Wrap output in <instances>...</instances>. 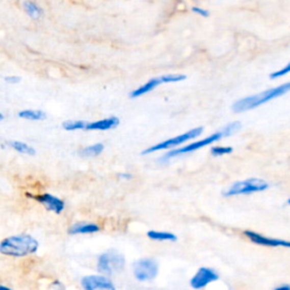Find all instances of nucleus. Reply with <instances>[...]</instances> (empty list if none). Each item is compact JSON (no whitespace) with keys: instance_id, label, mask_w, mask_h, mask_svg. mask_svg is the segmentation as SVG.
<instances>
[{"instance_id":"1","label":"nucleus","mask_w":290,"mask_h":290,"mask_svg":"<svg viewBox=\"0 0 290 290\" xmlns=\"http://www.w3.org/2000/svg\"><path fill=\"white\" fill-rule=\"evenodd\" d=\"M288 92H290V82L283 83L281 85L276 86V88L266 90L257 94L249 95L246 96V98L237 100L236 102L232 104V111L233 113L239 114V113H245V111L248 110L256 109L258 107L270 102V101L276 100L280 98V96H283Z\"/></svg>"},{"instance_id":"2","label":"nucleus","mask_w":290,"mask_h":290,"mask_svg":"<svg viewBox=\"0 0 290 290\" xmlns=\"http://www.w3.org/2000/svg\"><path fill=\"white\" fill-rule=\"evenodd\" d=\"M39 242L30 235H17L5 238L0 244V253L6 256L24 257L37 253Z\"/></svg>"},{"instance_id":"3","label":"nucleus","mask_w":290,"mask_h":290,"mask_svg":"<svg viewBox=\"0 0 290 290\" xmlns=\"http://www.w3.org/2000/svg\"><path fill=\"white\" fill-rule=\"evenodd\" d=\"M270 185L267 180L261 179V178H249V179L233 182L227 191L223 192V196L231 197L238 195L254 194V193L267 191Z\"/></svg>"},{"instance_id":"4","label":"nucleus","mask_w":290,"mask_h":290,"mask_svg":"<svg viewBox=\"0 0 290 290\" xmlns=\"http://www.w3.org/2000/svg\"><path fill=\"white\" fill-rule=\"evenodd\" d=\"M126 259L123 254L116 251H109L101 254L99 256L96 269L104 276H113V274L123 271Z\"/></svg>"},{"instance_id":"5","label":"nucleus","mask_w":290,"mask_h":290,"mask_svg":"<svg viewBox=\"0 0 290 290\" xmlns=\"http://www.w3.org/2000/svg\"><path fill=\"white\" fill-rule=\"evenodd\" d=\"M203 131H204V128L203 127H196V128H193L191 130L186 131L184 134L177 135L175 137H171V139H168L161 143H157L155 145H152L150 147H147L146 150H144L142 152V154H152L154 152L157 151H162V150H167V149H172V147H176L178 145H181L186 143V142L191 141L193 139H196L200 135H202Z\"/></svg>"},{"instance_id":"6","label":"nucleus","mask_w":290,"mask_h":290,"mask_svg":"<svg viewBox=\"0 0 290 290\" xmlns=\"http://www.w3.org/2000/svg\"><path fill=\"white\" fill-rule=\"evenodd\" d=\"M223 137H227V135L225 133V130L221 128L219 131H217V133L207 136V137H205V139L200 140L197 142H193V143L188 144V145H184L182 147H180V149H175L170 152H168L167 154H165L164 156L161 157V160H169V159H171V157H175V156L181 155V154L191 153V152L197 151L200 149H203V147H205L207 145H211L213 143H216V142L220 141L221 139H223Z\"/></svg>"},{"instance_id":"7","label":"nucleus","mask_w":290,"mask_h":290,"mask_svg":"<svg viewBox=\"0 0 290 290\" xmlns=\"http://www.w3.org/2000/svg\"><path fill=\"white\" fill-rule=\"evenodd\" d=\"M133 273L136 280L141 282L152 281L159 273V266L152 258H142L133 264Z\"/></svg>"},{"instance_id":"8","label":"nucleus","mask_w":290,"mask_h":290,"mask_svg":"<svg viewBox=\"0 0 290 290\" xmlns=\"http://www.w3.org/2000/svg\"><path fill=\"white\" fill-rule=\"evenodd\" d=\"M244 235H245L252 243L256 244V245H259V246L290 248V241H286V239L268 237V236L262 235V233H258V232L252 231V230H245L244 231Z\"/></svg>"},{"instance_id":"9","label":"nucleus","mask_w":290,"mask_h":290,"mask_svg":"<svg viewBox=\"0 0 290 290\" xmlns=\"http://www.w3.org/2000/svg\"><path fill=\"white\" fill-rule=\"evenodd\" d=\"M219 278H220V276L213 269L201 268L195 273V276L191 279L190 284L194 289H202L205 288L208 283L218 281Z\"/></svg>"},{"instance_id":"10","label":"nucleus","mask_w":290,"mask_h":290,"mask_svg":"<svg viewBox=\"0 0 290 290\" xmlns=\"http://www.w3.org/2000/svg\"><path fill=\"white\" fill-rule=\"evenodd\" d=\"M27 196H30L34 198L35 201H38L39 203L47 208V210L55 212L56 215H60L65 210V202L63 200H60L59 197L54 196L49 193H44L41 195H32V194H27Z\"/></svg>"},{"instance_id":"11","label":"nucleus","mask_w":290,"mask_h":290,"mask_svg":"<svg viewBox=\"0 0 290 290\" xmlns=\"http://www.w3.org/2000/svg\"><path fill=\"white\" fill-rule=\"evenodd\" d=\"M82 288L85 290H95V289H106L115 290L113 281L104 276H88L84 277L81 281Z\"/></svg>"},{"instance_id":"12","label":"nucleus","mask_w":290,"mask_h":290,"mask_svg":"<svg viewBox=\"0 0 290 290\" xmlns=\"http://www.w3.org/2000/svg\"><path fill=\"white\" fill-rule=\"evenodd\" d=\"M120 120L117 117H109V118L101 119L93 121V123H88L86 125V130H109L119 125Z\"/></svg>"},{"instance_id":"13","label":"nucleus","mask_w":290,"mask_h":290,"mask_svg":"<svg viewBox=\"0 0 290 290\" xmlns=\"http://www.w3.org/2000/svg\"><path fill=\"white\" fill-rule=\"evenodd\" d=\"M160 84H164V80L162 77H156V78H151L150 81H147L145 84H143L142 86H140L139 89H136L134 91H131L129 96L131 99H136V98H140V96L144 95L146 93L151 92V91H153L155 88H157Z\"/></svg>"},{"instance_id":"14","label":"nucleus","mask_w":290,"mask_h":290,"mask_svg":"<svg viewBox=\"0 0 290 290\" xmlns=\"http://www.w3.org/2000/svg\"><path fill=\"white\" fill-rule=\"evenodd\" d=\"M98 231H100V227L95 223L77 222L70 226L68 233L69 235H81V233H94Z\"/></svg>"},{"instance_id":"15","label":"nucleus","mask_w":290,"mask_h":290,"mask_svg":"<svg viewBox=\"0 0 290 290\" xmlns=\"http://www.w3.org/2000/svg\"><path fill=\"white\" fill-rule=\"evenodd\" d=\"M23 8L25 13H27L32 19H39L42 17L43 9L42 7L38 5L37 3L32 2V0H25L23 3Z\"/></svg>"},{"instance_id":"16","label":"nucleus","mask_w":290,"mask_h":290,"mask_svg":"<svg viewBox=\"0 0 290 290\" xmlns=\"http://www.w3.org/2000/svg\"><path fill=\"white\" fill-rule=\"evenodd\" d=\"M146 236L152 239V241H157V242H176L178 239L175 233L166 232V231H155V230L147 231Z\"/></svg>"},{"instance_id":"17","label":"nucleus","mask_w":290,"mask_h":290,"mask_svg":"<svg viewBox=\"0 0 290 290\" xmlns=\"http://www.w3.org/2000/svg\"><path fill=\"white\" fill-rule=\"evenodd\" d=\"M8 145L14 149L15 151H17L18 153L22 154H28V155H35L37 154V151H35L34 147H32L31 145H29L24 142H19V141H11L8 142Z\"/></svg>"},{"instance_id":"18","label":"nucleus","mask_w":290,"mask_h":290,"mask_svg":"<svg viewBox=\"0 0 290 290\" xmlns=\"http://www.w3.org/2000/svg\"><path fill=\"white\" fill-rule=\"evenodd\" d=\"M18 117L22 119L28 120H43L45 119V114L42 110H34V109H25L18 113Z\"/></svg>"},{"instance_id":"19","label":"nucleus","mask_w":290,"mask_h":290,"mask_svg":"<svg viewBox=\"0 0 290 290\" xmlns=\"http://www.w3.org/2000/svg\"><path fill=\"white\" fill-rule=\"evenodd\" d=\"M104 150V145L102 143H96L93 145L85 146L84 149L80 151V154L82 156H98L102 153Z\"/></svg>"},{"instance_id":"20","label":"nucleus","mask_w":290,"mask_h":290,"mask_svg":"<svg viewBox=\"0 0 290 290\" xmlns=\"http://www.w3.org/2000/svg\"><path fill=\"white\" fill-rule=\"evenodd\" d=\"M86 125H88V123L84 120H67L63 123V128L68 131L81 130V129H85Z\"/></svg>"},{"instance_id":"21","label":"nucleus","mask_w":290,"mask_h":290,"mask_svg":"<svg viewBox=\"0 0 290 290\" xmlns=\"http://www.w3.org/2000/svg\"><path fill=\"white\" fill-rule=\"evenodd\" d=\"M233 149L231 146H213L211 149V154L213 156H221L232 153Z\"/></svg>"},{"instance_id":"22","label":"nucleus","mask_w":290,"mask_h":290,"mask_svg":"<svg viewBox=\"0 0 290 290\" xmlns=\"http://www.w3.org/2000/svg\"><path fill=\"white\" fill-rule=\"evenodd\" d=\"M164 80V83H177L186 80V75L184 74H167L161 76Z\"/></svg>"},{"instance_id":"23","label":"nucleus","mask_w":290,"mask_h":290,"mask_svg":"<svg viewBox=\"0 0 290 290\" xmlns=\"http://www.w3.org/2000/svg\"><path fill=\"white\" fill-rule=\"evenodd\" d=\"M289 73H290V62L288 64H286V66H283L281 69L276 70V72H273V73L270 74V78H271V80L281 78V77H283V76H286Z\"/></svg>"},{"instance_id":"24","label":"nucleus","mask_w":290,"mask_h":290,"mask_svg":"<svg viewBox=\"0 0 290 290\" xmlns=\"http://www.w3.org/2000/svg\"><path fill=\"white\" fill-rule=\"evenodd\" d=\"M191 11L194 13V14H197V15H200V16H203V17H208L210 16V13H208L206 9L204 8H201V7H192Z\"/></svg>"},{"instance_id":"25","label":"nucleus","mask_w":290,"mask_h":290,"mask_svg":"<svg viewBox=\"0 0 290 290\" xmlns=\"http://www.w3.org/2000/svg\"><path fill=\"white\" fill-rule=\"evenodd\" d=\"M5 81L11 84H17L21 82V77H18V76H7V77H5Z\"/></svg>"},{"instance_id":"26","label":"nucleus","mask_w":290,"mask_h":290,"mask_svg":"<svg viewBox=\"0 0 290 290\" xmlns=\"http://www.w3.org/2000/svg\"><path fill=\"white\" fill-rule=\"evenodd\" d=\"M120 179H131V178H133V176H131L130 174H128V172H121V174H119V176H118Z\"/></svg>"},{"instance_id":"27","label":"nucleus","mask_w":290,"mask_h":290,"mask_svg":"<svg viewBox=\"0 0 290 290\" xmlns=\"http://www.w3.org/2000/svg\"><path fill=\"white\" fill-rule=\"evenodd\" d=\"M276 290H290V284L282 283V284H280V286L276 287Z\"/></svg>"},{"instance_id":"28","label":"nucleus","mask_w":290,"mask_h":290,"mask_svg":"<svg viewBox=\"0 0 290 290\" xmlns=\"http://www.w3.org/2000/svg\"><path fill=\"white\" fill-rule=\"evenodd\" d=\"M0 119H2V120L5 119V117H4V114H3V113H0Z\"/></svg>"},{"instance_id":"29","label":"nucleus","mask_w":290,"mask_h":290,"mask_svg":"<svg viewBox=\"0 0 290 290\" xmlns=\"http://www.w3.org/2000/svg\"><path fill=\"white\" fill-rule=\"evenodd\" d=\"M287 204H288V205H290V197L288 198V201H287Z\"/></svg>"}]
</instances>
